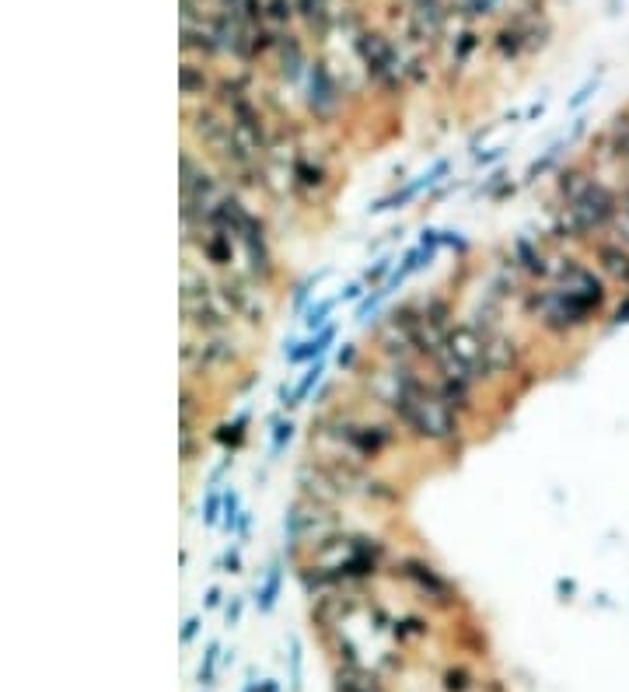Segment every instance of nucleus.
I'll return each instance as SVG.
<instances>
[{
    "mask_svg": "<svg viewBox=\"0 0 629 692\" xmlns=\"http://www.w3.org/2000/svg\"><path fill=\"white\" fill-rule=\"evenodd\" d=\"M553 284L528 291V315L549 336H574L609 308V280L574 256L553 263Z\"/></svg>",
    "mask_w": 629,
    "mask_h": 692,
    "instance_id": "1",
    "label": "nucleus"
},
{
    "mask_svg": "<svg viewBox=\"0 0 629 692\" xmlns=\"http://www.w3.org/2000/svg\"><path fill=\"white\" fill-rule=\"evenodd\" d=\"M616 210L619 189H612L591 161H574L556 172V235L560 238L588 245L591 238H602L612 228Z\"/></svg>",
    "mask_w": 629,
    "mask_h": 692,
    "instance_id": "2",
    "label": "nucleus"
},
{
    "mask_svg": "<svg viewBox=\"0 0 629 692\" xmlns=\"http://www.w3.org/2000/svg\"><path fill=\"white\" fill-rule=\"evenodd\" d=\"M312 423H318V434L336 441V458H350V462L360 465L378 462L395 444V437H399V430L392 423L371 420V416L357 413V409H329V413H322Z\"/></svg>",
    "mask_w": 629,
    "mask_h": 692,
    "instance_id": "3",
    "label": "nucleus"
},
{
    "mask_svg": "<svg viewBox=\"0 0 629 692\" xmlns=\"http://www.w3.org/2000/svg\"><path fill=\"white\" fill-rule=\"evenodd\" d=\"M336 532H343V518L322 500L298 497L284 514V539L291 542V549H315Z\"/></svg>",
    "mask_w": 629,
    "mask_h": 692,
    "instance_id": "4",
    "label": "nucleus"
},
{
    "mask_svg": "<svg viewBox=\"0 0 629 692\" xmlns=\"http://www.w3.org/2000/svg\"><path fill=\"white\" fill-rule=\"evenodd\" d=\"M357 49H360V56H364L367 74H371L374 81L385 84V88H395V84H399L402 63H399V53H395L392 42H388L385 35H378V32L360 35Z\"/></svg>",
    "mask_w": 629,
    "mask_h": 692,
    "instance_id": "5",
    "label": "nucleus"
},
{
    "mask_svg": "<svg viewBox=\"0 0 629 692\" xmlns=\"http://www.w3.org/2000/svg\"><path fill=\"white\" fill-rule=\"evenodd\" d=\"M339 105H343V95H339L336 77L325 70L322 60L308 63V109H312V116L318 123H329L339 112Z\"/></svg>",
    "mask_w": 629,
    "mask_h": 692,
    "instance_id": "6",
    "label": "nucleus"
},
{
    "mask_svg": "<svg viewBox=\"0 0 629 692\" xmlns=\"http://www.w3.org/2000/svg\"><path fill=\"white\" fill-rule=\"evenodd\" d=\"M395 574H399L402 581L413 584L423 598H441V602H448V605H451V598H455L448 577H444L441 570L430 567L427 560H420V556H402L399 567H395Z\"/></svg>",
    "mask_w": 629,
    "mask_h": 692,
    "instance_id": "7",
    "label": "nucleus"
},
{
    "mask_svg": "<svg viewBox=\"0 0 629 692\" xmlns=\"http://www.w3.org/2000/svg\"><path fill=\"white\" fill-rule=\"evenodd\" d=\"M588 249L598 263V273H602L609 284L629 291V249L626 245L616 242V238H609V235H602V238H591Z\"/></svg>",
    "mask_w": 629,
    "mask_h": 692,
    "instance_id": "8",
    "label": "nucleus"
},
{
    "mask_svg": "<svg viewBox=\"0 0 629 692\" xmlns=\"http://www.w3.org/2000/svg\"><path fill=\"white\" fill-rule=\"evenodd\" d=\"M451 172V158H441V161H434V165L427 168V172H420L416 175L413 182H406L402 189H395L392 196H385V200H378L371 207V214H385V210H402V207H409V203L416 200V196L423 193V189H430V186H437V182L444 179V175Z\"/></svg>",
    "mask_w": 629,
    "mask_h": 692,
    "instance_id": "9",
    "label": "nucleus"
},
{
    "mask_svg": "<svg viewBox=\"0 0 629 692\" xmlns=\"http://www.w3.org/2000/svg\"><path fill=\"white\" fill-rule=\"evenodd\" d=\"M339 336V322H329L325 329H318V333H312L308 340L294 343L291 350L284 353L287 364H315V360H322L325 353H329V346L336 343Z\"/></svg>",
    "mask_w": 629,
    "mask_h": 692,
    "instance_id": "10",
    "label": "nucleus"
},
{
    "mask_svg": "<svg viewBox=\"0 0 629 692\" xmlns=\"http://www.w3.org/2000/svg\"><path fill=\"white\" fill-rule=\"evenodd\" d=\"M298 11L301 18H305V25L312 28V32L322 39L325 32H329V21H332V7L329 0H298Z\"/></svg>",
    "mask_w": 629,
    "mask_h": 692,
    "instance_id": "11",
    "label": "nucleus"
},
{
    "mask_svg": "<svg viewBox=\"0 0 629 692\" xmlns=\"http://www.w3.org/2000/svg\"><path fill=\"white\" fill-rule=\"evenodd\" d=\"M339 301H343V294H336V298H322V301H315L312 308H305V329H308V333H318V329L329 326V315L336 312Z\"/></svg>",
    "mask_w": 629,
    "mask_h": 692,
    "instance_id": "12",
    "label": "nucleus"
},
{
    "mask_svg": "<svg viewBox=\"0 0 629 692\" xmlns=\"http://www.w3.org/2000/svg\"><path fill=\"white\" fill-rule=\"evenodd\" d=\"M245 507H242V493L235 490V486H228L224 490V514H221V528L228 535H238V521H242Z\"/></svg>",
    "mask_w": 629,
    "mask_h": 692,
    "instance_id": "13",
    "label": "nucleus"
},
{
    "mask_svg": "<svg viewBox=\"0 0 629 692\" xmlns=\"http://www.w3.org/2000/svg\"><path fill=\"white\" fill-rule=\"evenodd\" d=\"M280 584H284V567L273 563L270 574H266V581H263V588H259V612L273 609V602H277V595H280Z\"/></svg>",
    "mask_w": 629,
    "mask_h": 692,
    "instance_id": "14",
    "label": "nucleus"
},
{
    "mask_svg": "<svg viewBox=\"0 0 629 692\" xmlns=\"http://www.w3.org/2000/svg\"><path fill=\"white\" fill-rule=\"evenodd\" d=\"M322 374H325V357L322 360H315V364H308V371L301 374V381L294 385V409L301 406V402L308 399V395L315 392V385L322 381Z\"/></svg>",
    "mask_w": 629,
    "mask_h": 692,
    "instance_id": "15",
    "label": "nucleus"
},
{
    "mask_svg": "<svg viewBox=\"0 0 629 692\" xmlns=\"http://www.w3.org/2000/svg\"><path fill=\"white\" fill-rule=\"evenodd\" d=\"M339 692H381L378 682L371 679V675L357 672V668H346L343 675H339Z\"/></svg>",
    "mask_w": 629,
    "mask_h": 692,
    "instance_id": "16",
    "label": "nucleus"
},
{
    "mask_svg": "<svg viewBox=\"0 0 629 692\" xmlns=\"http://www.w3.org/2000/svg\"><path fill=\"white\" fill-rule=\"evenodd\" d=\"M210 84H207V74H203V67H196V63H186L182 67V95L186 98H196L203 95Z\"/></svg>",
    "mask_w": 629,
    "mask_h": 692,
    "instance_id": "17",
    "label": "nucleus"
},
{
    "mask_svg": "<svg viewBox=\"0 0 629 692\" xmlns=\"http://www.w3.org/2000/svg\"><path fill=\"white\" fill-rule=\"evenodd\" d=\"M291 437H294V423H291V416H273V437H270V455L277 458L280 451L291 444Z\"/></svg>",
    "mask_w": 629,
    "mask_h": 692,
    "instance_id": "18",
    "label": "nucleus"
},
{
    "mask_svg": "<svg viewBox=\"0 0 629 692\" xmlns=\"http://www.w3.org/2000/svg\"><path fill=\"white\" fill-rule=\"evenodd\" d=\"M563 147H567V140H560V144H553V147H549L546 154H542L539 161H532V165H528V172H525V182H535V179H539V175H546L549 168H553L556 161H560Z\"/></svg>",
    "mask_w": 629,
    "mask_h": 692,
    "instance_id": "19",
    "label": "nucleus"
},
{
    "mask_svg": "<svg viewBox=\"0 0 629 692\" xmlns=\"http://www.w3.org/2000/svg\"><path fill=\"white\" fill-rule=\"evenodd\" d=\"M221 514H224V490L210 486V490H207V500H203V525H207V528L221 525Z\"/></svg>",
    "mask_w": 629,
    "mask_h": 692,
    "instance_id": "20",
    "label": "nucleus"
},
{
    "mask_svg": "<svg viewBox=\"0 0 629 692\" xmlns=\"http://www.w3.org/2000/svg\"><path fill=\"white\" fill-rule=\"evenodd\" d=\"M392 270H395V256H392V252H385V256H381L378 263H374L371 270H367V273H364V277H360V280H364V284H367V287H371V291H374V287H381V284H385L388 277H392Z\"/></svg>",
    "mask_w": 629,
    "mask_h": 692,
    "instance_id": "21",
    "label": "nucleus"
},
{
    "mask_svg": "<svg viewBox=\"0 0 629 692\" xmlns=\"http://www.w3.org/2000/svg\"><path fill=\"white\" fill-rule=\"evenodd\" d=\"M385 298H392V294H388L385 287H374L371 294H364V298H360V305H357V312H353V322H367V315L378 312V305H381Z\"/></svg>",
    "mask_w": 629,
    "mask_h": 692,
    "instance_id": "22",
    "label": "nucleus"
},
{
    "mask_svg": "<svg viewBox=\"0 0 629 692\" xmlns=\"http://www.w3.org/2000/svg\"><path fill=\"white\" fill-rule=\"evenodd\" d=\"M325 277H329V270H318V273H312V277H308V280H301V284H298V294H294V312H298V315L305 312L308 298H312L315 287L322 284Z\"/></svg>",
    "mask_w": 629,
    "mask_h": 692,
    "instance_id": "23",
    "label": "nucleus"
},
{
    "mask_svg": "<svg viewBox=\"0 0 629 692\" xmlns=\"http://www.w3.org/2000/svg\"><path fill=\"white\" fill-rule=\"evenodd\" d=\"M214 665H217V644L210 647L207 658H203V665H200V682H210V679H214Z\"/></svg>",
    "mask_w": 629,
    "mask_h": 692,
    "instance_id": "24",
    "label": "nucleus"
},
{
    "mask_svg": "<svg viewBox=\"0 0 629 692\" xmlns=\"http://www.w3.org/2000/svg\"><path fill=\"white\" fill-rule=\"evenodd\" d=\"M224 574H242V553L235 549H228V556H224Z\"/></svg>",
    "mask_w": 629,
    "mask_h": 692,
    "instance_id": "25",
    "label": "nucleus"
},
{
    "mask_svg": "<svg viewBox=\"0 0 629 692\" xmlns=\"http://www.w3.org/2000/svg\"><path fill=\"white\" fill-rule=\"evenodd\" d=\"M357 343H346V350H339V367H343V371H350L353 367V360H357Z\"/></svg>",
    "mask_w": 629,
    "mask_h": 692,
    "instance_id": "26",
    "label": "nucleus"
},
{
    "mask_svg": "<svg viewBox=\"0 0 629 692\" xmlns=\"http://www.w3.org/2000/svg\"><path fill=\"white\" fill-rule=\"evenodd\" d=\"M504 151H507V147H493L490 154H476V165H490V161H500V158H504Z\"/></svg>",
    "mask_w": 629,
    "mask_h": 692,
    "instance_id": "27",
    "label": "nucleus"
},
{
    "mask_svg": "<svg viewBox=\"0 0 629 692\" xmlns=\"http://www.w3.org/2000/svg\"><path fill=\"white\" fill-rule=\"evenodd\" d=\"M238 619H242V598L228 605V626H238Z\"/></svg>",
    "mask_w": 629,
    "mask_h": 692,
    "instance_id": "28",
    "label": "nucleus"
},
{
    "mask_svg": "<svg viewBox=\"0 0 629 692\" xmlns=\"http://www.w3.org/2000/svg\"><path fill=\"white\" fill-rule=\"evenodd\" d=\"M249 532H252V511H245L242 521H238V539H249Z\"/></svg>",
    "mask_w": 629,
    "mask_h": 692,
    "instance_id": "29",
    "label": "nucleus"
},
{
    "mask_svg": "<svg viewBox=\"0 0 629 692\" xmlns=\"http://www.w3.org/2000/svg\"><path fill=\"white\" fill-rule=\"evenodd\" d=\"M196 630H200V616H193V619L186 623V630H182V644H189V640L196 637Z\"/></svg>",
    "mask_w": 629,
    "mask_h": 692,
    "instance_id": "30",
    "label": "nucleus"
},
{
    "mask_svg": "<svg viewBox=\"0 0 629 692\" xmlns=\"http://www.w3.org/2000/svg\"><path fill=\"white\" fill-rule=\"evenodd\" d=\"M217 602H221V588H210L207 591V609H214Z\"/></svg>",
    "mask_w": 629,
    "mask_h": 692,
    "instance_id": "31",
    "label": "nucleus"
}]
</instances>
